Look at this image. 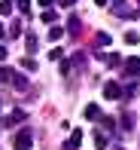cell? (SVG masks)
I'll use <instances>...</instances> for the list:
<instances>
[{
    "instance_id": "cell-1",
    "label": "cell",
    "mask_w": 140,
    "mask_h": 150,
    "mask_svg": "<svg viewBox=\"0 0 140 150\" xmlns=\"http://www.w3.org/2000/svg\"><path fill=\"white\" fill-rule=\"evenodd\" d=\"M31 144H34V132L31 129H18L15 132V150H31Z\"/></svg>"
},
{
    "instance_id": "cell-2",
    "label": "cell",
    "mask_w": 140,
    "mask_h": 150,
    "mask_svg": "<svg viewBox=\"0 0 140 150\" xmlns=\"http://www.w3.org/2000/svg\"><path fill=\"white\" fill-rule=\"evenodd\" d=\"M79 144H82V129H73L67 144H64V150H79Z\"/></svg>"
},
{
    "instance_id": "cell-3",
    "label": "cell",
    "mask_w": 140,
    "mask_h": 150,
    "mask_svg": "<svg viewBox=\"0 0 140 150\" xmlns=\"http://www.w3.org/2000/svg\"><path fill=\"white\" fill-rule=\"evenodd\" d=\"M104 98H110V101H116V98H122V89H119V83H104Z\"/></svg>"
},
{
    "instance_id": "cell-4",
    "label": "cell",
    "mask_w": 140,
    "mask_h": 150,
    "mask_svg": "<svg viewBox=\"0 0 140 150\" xmlns=\"http://www.w3.org/2000/svg\"><path fill=\"white\" fill-rule=\"evenodd\" d=\"M85 120H91V122H101V117H104V113H101V107H98V104H88V107H85Z\"/></svg>"
},
{
    "instance_id": "cell-5",
    "label": "cell",
    "mask_w": 140,
    "mask_h": 150,
    "mask_svg": "<svg viewBox=\"0 0 140 150\" xmlns=\"http://www.w3.org/2000/svg\"><path fill=\"white\" fill-rule=\"evenodd\" d=\"M140 74V58H128L125 61V77H137Z\"/></svg>"
},
{
    "instance_id": "cell-6",
    "label": "cell",
    "mask_w": 140,
    "mask_h": 150,
    "mask_svg": "<svg viewBox=\"0 0 140 150\" xmlns=\"http://www.w3.org/2000/svg\"><path fill=\"white\" fill-rule=\"evenodd\" d=\"M18 120H24V110H12L9 117H3V126H15Z\"/></svg>"
},
{
    "instance_id": "cell-7",
    "label": "cell",
    "mask_w": 140,
    "mask_h": 150,
    "mask_svg": "<svg viewBox=\"0 0 140 150\" xmlns=\"http://www.w3.org/2000/svg\"><path fill=\"white\" fill-rule=\"evenodd\" d=\"M9 80H12V86H15V89H22V92L28 89V80H24L22 74H15V71H12V77H9Z\"/></svg>"
},
{
    "instance_id": "cell-8",
    "label": "cell",
    "mask_w": 140,
    "mask_h": 150,
    "mask_svg": "<svg viewBox=\"0 0 140 150\" xmlns=\"http://www.w3.org/2000/svg\"><path fill=\"white\" fill-rule=\"evenodd\" d=\"M0 16H12V0H0Z\"/></svg>"
},
{
    "instance_id": "cell-9",
    "label": "cell",
    "mask_w": 140,
    "mask_h": 150,
    "mask_svg": "<svg viewBox=\"0 0 140 150\" xmlns=\"http://www.w3.org/2000/svg\"><path fill=\"white\" fill-rule=\"evenodd\" d=\"M37 43H40L37 34H28V52H37Z\"/></svg>"
},
{
    "instance_id": "cell-10",
    "label": "cell",
    "mask_w": 140,
    "mask_h": 150,
    "mask_svg": "<svg viewBox=\"0 0 140 150\" xmlns=\"http://www.w3.org/2000/svg\"><path fill=\"white\" fill-rule=\"evenodd\" d=\"M40 18H43V22H49V25H52V22H55V9H43V16H40Z\"/></svg>"
},
{
    "instance_id": "cell-11",
    "label": "cell",
    "mask_w": 140,
    "mask_h": 150,
    "mask_svg": "<svg viewBox=\"0 0 140 150\" xmlns=\"http://www.w3.org/2000/svg\"><path fill=\"white\" fill-rule=\"evenodd\" d=\"M125 43H128V46H134V43H140V37H137L134 31H128V34H125Z\"/></svg>"
},
{
    "instance_id": "cell-12",
    "label": "cell",
    "mask_w": 140,
    "mask_h": 150,
    "mask_svg": "<svg viewBox=\"0 0 140 150\" xmlns=\"http://www.w3.org/2000/svg\"><path fill=\"white\" fill-rule=\"evenodd\" d=\"M107 61L116 67V64H122V55H119V52H110V55H107Z\"/></svg>"
},
{
    "instance_id": "cell-13",
    "label": "cell",
    "mask_w": 140,
    "mask_h": 150,
    "mask_svg": "<svg viewBox=\"0 0 140 150\" xmlns=\"http://www.w3.org/2000/svg\"><path fill=\"white\" fill-rule=\"evenodd\" d=\"M22 67H28V71H37V61H34V58H22Z\"/></svg>"
},
{
    "instance_id": "cell-14",
    "label": "cell",
    "mask_w": 140,
    "mask_h": 150,
    "mask_svg": "<svg viewBox=\"0 0 140 150\" xmlns=\"http://www.w3.org/2000/svg\"><path fill=\"white\" fill-rule=\"evenodd\" d=\"M95 144H98V147H101V150L107 147V138H104V135H101V132H95Z\"/></svg>"
},
{
    "instance_id": "cell-15",
    "label": "cell",
    "mask_w": 140,
    "mask_h": 150,
    "mask_svg": "<svg viewBox=\"0 0 140 150\" xmlns=\"http://www.w3.org/2000/svg\"><path fill=\"white\" fill-rule=\"evenodd\" d=\"M18 9H22L24 16H28V12H31V0H18Z\"/></svg>"
},
{
    "instance_id": "cell-16",
    "label": "cell",
    "mask_w": 140,
    "mask_h": 150,
    "mask_svg": "<svg viewBox=\"0 0 140 150\" xmlns=\"http://www.w3.org/2000/svg\"><path fill=\"white\" fill-rule=\"evenodd\" d=\"M61 34H64L61 28H52V31H49V40H61Z\"/></svg>"
},
{
    "instance_id": "cell-17",
    "label": "cell",
    "mask_w": 140,
    "mask_h": 150,
    "mask_svg": "<svg viewBox=\"0 0 140 150\" xmlns=\"http://www.w3.org/2000/svg\"><path fill=\"white\" fill-rule=\"evenodd\" d=\"M58 67H61V77H67V74H70V61H61Z\"/></svg>"
},
{
    "instance_id": "cell-18",
    "label": "cell",
    "mask_w": 140,
    "mask_h": 150,
    "mask_svg": "<svg viewBox=\"0 0 140 150\" xmlns=\"http://www.w3.org/2000/svg\"><path fill=\"white\" fill-rule=\"evenodd\" d=\"M18 34H22V25L15 22V25H12V28H9V37H18Z\"/></svg>"
},
{
    "instance_id": "cell-19",
    "label": "cell",
    "mask_w": 140,
    "mask_h": 150,
    "mask_svg": "<svg viewBox=\"0 0 140 150\" xmlns=\"http://www.w3.org/2000/svg\"><path fill=\"white\" fill-rule=\"evenodd\" d=\"M12 77V71H6V67H0V83H3V80H9Z\"/></svg>"
},
{
    "instance_id": "cell-20",
    "label": "cell",
    "mask_w": 140,
    "mask_h": 150,
    "mask_svg": "<svg viewBox=\"0 0 140 150\" xmlns=\"http://www.w3.org/2000/svg\"><path fill=\"white\" fill-rule=\"evenodd\" d=\"M3 58H6V46L0 43V61H3Z\"/></svg>"
},
{
    "instance_id": "cell-21",
    "label": "cell",
    "mask_w": 140,
    "mask_h": 150,
    "mask_svg": "<svg viewBox=\"0 0 140 150\" xmlns=\"http://www.w3.org/2000/svg\"><path fill=\"white\" fill-rule=\"evenodd\" d=\"M40 6H46V9H49V6H52V0H40Z\"/></svg>"
},
{
    "instance_id": "cell-22",
    "label": "cell",
    "mask_w": 140,
    "mask_h": 150,
    "mask_svg": "<svg viewBox=\"0 0 140 150\" xmlns=\"http://www.w3.org/2000/svg\"><path fill=\"white\" fill-rule=\"evenodd\" d=\"M6 37V28H3V22H0V40H3Z\"/></svg>"
},
{
    "instance_id": "cell-23",
    "label": "cell",
    "mask_w": 140,
    "mask_h": 150,
    "mask_svg": "<svg viewBox=\"0 0 140 150\" xmlns=\"http://www.w3.org/2000/svg\"><path fill=\"white\" fill-rule=\"evenodd\" d=\"M58 3H61V6H70V3H73V0H58Z\"/></svg>"
},
{
    "instance_id": "cell-24",
    "label": "cell",
    "mask_w": 140,
    "mask_h": 150,
    "mask_svg": "<svg viewBox=\"0 0 140 150\" xmlns=\"http://www.w3.org/2000/svg\"><path fill=\"white\" fill-rule=\"evenodd\" d=\"M95 3H98V6H104V3H107V0H95Z\"/></svg>"
},
{
    "instance_id": "cell-25",
    "label": "cell",
    "mask_w": 140,
    "mask_h": 150,
    "mask_svg": "<svg viewBox=\"0 0 140 150\" xmlns=\"http://www.w3.org/2000/svg\"><path fill=\"white\" fill-rule=\"evenodd\" d=\"M113 150H125V147H122V144H116V147H113Z\"/></svg>"
},
{
    "instance_id": "cell-26",
    "label": "cell",
    "mask_w": 140,
    "mask_h": 150,
    "mask_svg": "<svg viewBox=\"0 0 140 150\" xmlns=\"http://www.w3.org/2000/svg\"><path fill=\"white\" fill-rule=\"evenodd\" d=\"M113 3H122V0H113Z\"/></svg>"
}]
</instances>
